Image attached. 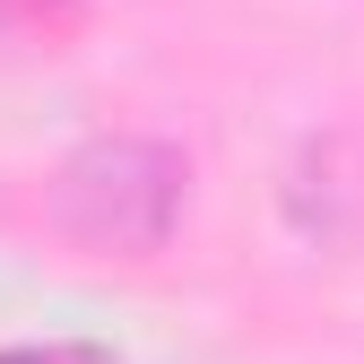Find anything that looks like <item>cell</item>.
Instances as JSON below:
<instances>
[{"label": "cell", "instance_id": "6da1fadb", "mask_svg": "<svg viewBox=\"0 0 364 364\" xmlns=\"http://www.w3.org/2000/svg\"><path fill=\"white\" fill-rule=\"evenodd\" d=\"M182 200H191V165L165 139H139V130H105V139H78L61 165H53V225L78 243V252H113V260H139V252H165L173 225H182Z\"/></svg>", "mask_w": 364, "mask_h": 364}, {"label": "cell", "instance_id": "7a4b0ae2", "mask_svg": "<svg viewBox=\"0 0 364 364\" xmlns=\"http://www.w3.org/2000/svg\"><path fill=\"white\" fill-rule=\"evenodd\" d=\"M0 364H122L105 338H18L0 347Z\"/></svg>", "mask_w": 364, "mask_h": 364}, {"label": "cell", "instance_id": "3957f363", "mask_svg": "<svg viewBox=\"0 0 364 364\" xmlns=\"http://www.w3.org/2000/svg\"><path fill=\"white\" fill-rule=\"evenodd\" d=\"M35 9H53V0H0V35H9V26H26Z\"/></svg>", "mask_w": 364, "mask_h": 364}]
</instances>
